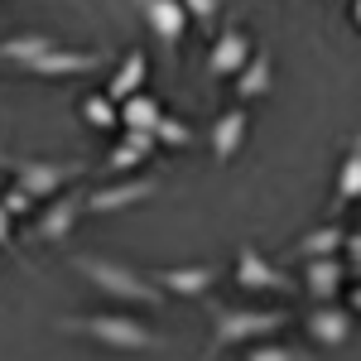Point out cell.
<instances>
[{
  "mask_svg": "<svg viewBox=\"0 0 361 361\" xmlns=\"http://www.w3.org/2000/svg\"><path fill=\"white\" fill-rule=\"evenodd\" d=\"M78 111H82V121L92 126V130H116V126H121V106H116L106 92L82 97V102H78Z\"/></svg>",
  "mask_w": 361,
  "mask_h": 361,
  "instance_id": "obj_22",
  "label": "cell"
},
{
  "mask_svg": "<svg viewBox=\"0 0 361 361\" xmlns=\"http://www.w3.org/2000/svg\"><path fill=\"white\" fill-rule=\"evenodd\" d=\"M352 25L361 29V0H352Z\"/></svg>",
  "mask_w": 361,
  "mask_h": 361,
  "instance_id": "obj_30",
  "label": "cell"
},
{
  "mask_svg": "<svg viewBox=\"0 0 361 361\" xmlns=\"http://www.w3.org/2000/svg\"><path fill=\"white\" fill-rule=\"evenodd\" d=\"M347 308H352V313H357V318H361V279H357V289L347 294Z\"/></svg>",
  "mask_w": 361,
  "mask_h": 361,
  "instance_id": "obj_29",
  "label": "cell"
},
{
  "mask_svg": "<svg viewBox=\"0 0 361 361\" xmlns=\"http://www.w3.org/2000/svg\"><path fill=\"white\" fill-rule=\"evenodd\" d=\"M10 246H15V217L0 207V250H10Z\"/></svg>",
  "mask_w": 361,
  "mask_h": 361,
  "instance_id": "obj_28",
  "label": "cell"
},
{
  "mask_svg": "<svg viewBox=\"0 0 361 361\" xmlns=\"http://www.w3.org/2000/svg\"><path fill=\"white\" fill-rule=\"evenodd\" d=\"M241 361H313V357L304 347H289V342H255V347H246Z\"/></svg>",
  "mask_w": 361,
  "mask_h": 361,
  "instance_id": "obj_23",
  "label": "cell"
},
{
  "mask_svg": "<svg viewBox=\"0 0 361 361\" xmlns=\"http://www.w3.org/2000/svg\"><path fill=\"white\" fill-rule=\"evenodd\" d=\"M68 265L87 279V284H97V294H106L116 304H135V308H159L169 299L164 289L154 284V279L135 270V265H121L111 255H92V250H78V255H68Z\"/></svg>",
  "mask_w": 361,
  "mask_h": 361,
  "instance_id": "obj_1",
  "label": "cell"
},
{
  "mask_svg": "<svg viewBox=\"0 0 361 361\" xmlns=\"http://www.w3.org/2000/svg\"><path fill=\"white\" fill-rule=\"evenodd\" d=\"M159 193V178L154 173H140V178H111V183H97L87 193V212L92 217H116L121 207H135L145 197Z\"/></svg>",
  "mask_w": 361,
  "mask_h": 361,
  "instance_id": "obj_6",
  "label": "cell"
},
{
  "mask_svg": "<svg viewBox=\"0 0 361 361\" xmlns=\"http://www.w3.org/2000/svg\"><path fill=\"white\" fill-rule=\"evenodd\" d=\"M352 318H357V313L342 308V304H313V313L304 318V328L318 347H342V342L352 337Z\"/></svg>",
  "mask_w": 361,
  "mask_h": 361,
  "instance_id": "obj_16",
  "label": "cell"
},
{
  "mask_svg": "<svg viewBox=\"0 0 361 361\" xmlns=\"http://www.w3.org/2000/svg\"><path fill=\"white\" fill-rule=\"evenodd\" d=\"M342 255H347V265H352V270L361 275V226L352 231V236H347V250H342Z\"/></svg>",
  "mask_w": 361,
  "mask_h": 361,
  "instance_id": "obj_27",
  "label": "cell"
},
{
  "mask_svg": "<svg viewBox=\"0 0 361 361\" xmlns=\"http://www.w3.org/2000/svg\"><path fill=\"white\" fill-rule=\"evenodd\" d=\"M135 10H140V20L149 25V34H154L164 49H178L183 34L193 29L188 10H183V0H135Z\"/></svg>",
  "mask_w": 361,
  "mask_h": 361,
  "instance_id": "obj_8",
  "label": "cell"
},
{
  "mask_svg": "<svg viewBox=\"0 0 361 361\" xmlns=\"http://www.w3.org/2000/svg\"><path fill=\"white\" fill-rule=\"evenodd\" d=\"M250 140V111L246 106H226V111L212 116V130H207V145H212V159L217 164H231Z\"/></svg>",
  "mask_w": 361,
  "mask_h": 361,
  "instance_id": "obj_9",
  "label": "cell"
},
{
  "mask_svg": "<svg viewBox=\"0 0 361 361\" xmlns=\"http://www.w3.org/2000/svg\"><path fill=\"white\" fill-rule=\"evenodd\" d=\"M0 207H5L10 217H29V212H34V197H29L25 188H15V183H10V188L0 193Z\"/></svg>",
  "mask_w": 361,
  "mask_h": 361,
  "instance_id": "obj_25",
  "label": "cell"
},
{
  "mask_svg": "<svg viewBox=\"0 0 361 361\" xmlns=\"http://www.w3.org/2000/svg\"><path fill=\"white\" fill-rule=\"evenodd\" d=\"M183 10H188V20L202 29H212V20H217V10H222V0H183Z\"/></svg>",
  "mask_w": 361,
  "mask_h": 361,
  "instance_id": "obj_26",
  "label": "cell"
},
{
  "mask_svg": "<svg viewBox=\"0 0 361 361\" xmlns=\"http://www.w3.org/2000/svg\"><path fill=\"white\" fill-rule=\"evenodd\" d=\"M361 202V135L347 140V154H342V169H337V188H333V212Z\"/></svg>",
  "mask_w": 361,
  "mask_h": 361,
  "instance_id": "obj_19",
  "label": "cell"
},
{
  "mask_svg": "<svg viewBox=\"0 0 361 361\" xmlns=\"http://www.w3.org/2000/svg\"><path fill=\"white\" fill-rule=\"evenodd\" d=\"M164 116H169V111L159 106V97L140 92V97H130V102L121 106V126H126V130H145V135H154Z\"/></svg>",
  "mask_w": 361,
  "mask_h": 361,
  "instance_id": "obj_21",
  "label": "cell"
},
{
  "mask_svg": "<svg viewBox=\"0 0 361 361\" xmlns=\"http://www.w3.org/2000/svg\"><path fill=\"white\" fill-rule=\"evenodd\" d=\"M145 78H149V54L145 49H126V54L116 58L111 78H106V97H111L116 106H126L130 97L145 92Z\"/></svg>",
  "mask_w": 361,
  "mask_h": 361,
  "instance_id": "obj_13",
  "label": "cell"
},
{
  "mask_svg": "<svg viewBox=\"0 0 361 361\" xmlns=\"http://www.w3.org/2000/svg\"><path fill=\"white\" fill-rule=\"evenodd\" d=\"M58 333L87 337L111 352H159L164 347V333L140 323L135 313H73V318H58Z\"/></svg>",
  "mask_w": 361,
  "mask_h": 361,
  "instance_id": "obj_2",
  "label": "cell"
},
{
  "mask_svg": "<svg viewBox=\"0 0 361 361\" xmlns=\"http://www.w3.org/2000/svg\"><path fill=\"white\" fill-rule=\"evenodd\" d=\"M54 49H63V44H58V34H49V29H20V34L0 39V63H10V68L29 73L39 58H49Z\"/></svg>",
  "mask_w": 361,
  "mask_h": 361,
  "instance_id": "obj_12",
  "label": "cell"
},
{
  "mask_svg": "<svg viewBox=\"0 0 361 361\" xmlns=\"http://www.w3.org/2000/svg\"><path fill=\"white\" fill-rule=\"evenodd\" d=\"M106 58L92 54V49H54L49 58H39L34 68H29V78H87V73H97Z\"/></svg>",
  "mask_w": 361,
  "mask_h": 361,
  "instance_id": "obj_17",
  "label": "cell"
},
{
  "mask_svg": "<svg viewBox=\"0 0 361 361\" xmlns=\"http://www.w3.org/2000/svg\"><path fill=\"white\" fill-rule=\"evenodd\" d=\"M250 58H255L250 34L241 25H222L212 34V44H207V78H212V82H217V78H241Z\"/></svg>",
  "mask_w": 361,
  "mask_h": 361,
  "instance_id": "obj_7",
  "label": "cell"
},
{
  "mask_svg": "<svg viewBox=\"0 0 361 361\" xmlns=\"http://www.w3.org/2000/svg\"><path fill=\"white\" fill-rule=\"evenodd\" d=\"M347 236H352V231L328 217V222H318L313 231H304V236L294 241V255H299V260H328V255H342V250H347Z\"/></svg>",
  "mask_w": 361,
  "mask_h": 361,
  "instance_id": "obj_18",
  "label": "cell"
},
{
  "mask_svg": "<svg viewBox=\"0 0 361 361\" xmlns=\"http://www.w3.org/2000/svg\"><path fill=\"white\" fill-rule=\"evenodd\" d=\"M231 279H236V289H246V294H289V289H294L289 270H279L260 246H236Z\"/></svg>",
  "mask_w": 361,
  "mask_h": 361,
  "instance_id": "obj_5",
  "label": "cell"
},
{
  "mask_svg": "<svg viewBox=\"0 0 361 361\" xmlns=\"http://www.w3.org/2000/svg\"><path fill=\"white\" fill-rule=\"evenodd\" d=\"M212 342L207 357H222L226 347H255L270 342V333L289 328V308H241V304H212Z\"/></svg>",
  "mask_w": 361,
  "mask_h": 361,
  "instance_id": "obj_3",
  "label": "cell"
},
{
  "mask_svg": "<svg viewBox=\"0 0 361 361\" xmlns=\"http://www.w3.org/2000/svg\"><path fill=\"white\" fill-rule=\"evenodd\" d=\"M149 279H154L164 294L202 299V294H212V284H217V265H159V270H149Z\"/></svg>",
  "mask_w": 361,
  "mask_h": 361,
  "instance_id": "obj_11",
  "label": "cell"
},
{
  "mask_svg": "<svg viewBox=\"0 0 361 361\" xmlns=\"http://www.w3.org/2000/svg\"><path fill=\"white\" fill-rule=\"evenodd\" d=\"M154 145L159 140L145 135V130H121L111 145V154H106V164H102V173H106V183H111L116 173H135V169L149 164V154H154Z\"/></svg>",
  "mask_w": 361,
  "mask_h": 361,
  "instance_id": "obj_14",
  "label": "cell"
},
{
  "mask_svg": "<svg viewBox=\"0 0 361 361\" xmlns=\"http://www.w3.org/2000/svg\"><path fill=\"white\" fill-rule=\"evenodd\" d=\"M154 140H159V145H169V149H188L197 135H193V126H188V121L164 116V121H159V130H154Z\"/></svg>",
  "mask_w": 361,
  "mask_h": 361,
  "instance_id": "obj_24",
  "label": "cell"
},
{
  "mask_svg": "<svg viewBox=\"0 0 361 361\" xmlns=\"http://www.w3.org/2000/svg\"><path fill=\"white\" fill-rule=\"evenodd\" d=\"M0 164L10 169L15 188H25L34 202L39 197H63L68 183L82 173V164H58V159H0Z\"/></svg>",
  "mask_w": 361,
  "mask_h": 361,
  "instance_id": "obj_4",
  "label": "cell"
},
{
  "mask_svg": "<svg viewBox=\"0 0 361 361\" xmlns=\"http://www.w3.org/2000/svg\"><path fill=\"white\" fill-rule=\"evenodd\" d=\"M87 212V193H78V188H68L63 197H54L39 217H34V241H49V246H58L73 226H78V217Z\"/></svg>",
  "mask_w": 361,
  "mask_h": 361,
  "instance_id": "obj_10",
  "label": "cell"
},
{
  "mask_svg": "<svg viewBox=\"0 0 361 361\" xmlns=\"http://www.w3.org/2000/svg\"><path fill=\"white\" fill-rule=\"evenodd\" d=\"M270 87H275V63H270L265 49H255V58L246 63V73L236 78V102H260Z\"/></svg>",
  "mask_w": 361,
  "mask_h": 361,
  "instance_id": "obj_20",
  "label": "cell"
},
{
  "mask_svg": "<svg viewBox=\"0 0 361 361\" xmlns=\"http://www.w3.org/2000/svg\"><path fill=\"white\" fill-rule=\"evenodd\" d=\"M347 260L342 255H328V260H304V294L313 304H337L342 284H347Z\"/></svg>",
  "mask_w": 361,
  "mask_h": 361,
  "instance_id": "obj_15",
  "label": "cell"
}]
</instances>
